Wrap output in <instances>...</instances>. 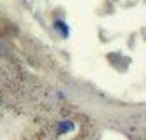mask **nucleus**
<instances>
[{"label": "nucleus", "mask_w": 146, "mask_h": 140, "mask_svg": "<svg viewBox=\"0 0 146 140\" xmlns=\"http://www.w3.org/2000/svg\"><path fill=\"white\" fill-rule=\"evenodd\" d=\"M53 28L61 35V38H69V27L64 20H54Z\"/></svg>", "instance_id": "obj_1"}]
</instances>
